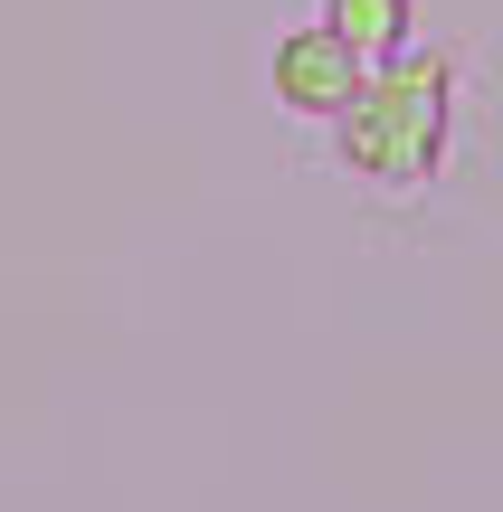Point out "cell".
<instances>
[{
    "label": "cell",
    "mask_w": 503,
    "mask_h": 512,
    "mask_svg": "<svg viewBox=\"0 0 503 512\" xmlns=\"http://www.w3.org/2000/svg\"><path fill=\"white\" fill-rule=\"evenodd\" d=\"M447 114H456V67L428 48H399L361 67L352 105L333 114V143L361 181H428L447 152Z\"/></svg>",
    "instance_id": "6da1fadb"
},
{
    "label": "cell",
    "mask_w": 503,
    "mask_h": 512,
    "mask_svg": "<svg viewBox=\"0 0 503 512\" xmlns=\"http://www.w3.org/2000/svg\"><path fill=\"white\" fill-rule=\"evenodd\" d=\"M266 76H276V105H285V114H314V124H333V114L352 105V86H361V57H352V48H342V38L314 19V29L276 38Z\"/></svg>",
    "instance_id": "7a4b0ae2"
},
{
    "label": "cell",
    "mask_w": 503,
    "mask_h": 512,
    "mask_svg": "<svg viewBox=\"0 0 503 512\" xmlns=\"http://www.w3.org/2000/svg\"><path fill=\"white\" fill-rule=\"evenodd\" d=\"M409 19H418V0H323V29H333L361 67H380V57L409 48Z\"/></svg>",
    "instance_id": "3957f363"
}]
</instances>
